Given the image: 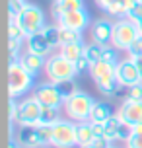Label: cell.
I'll list each match as a JSON object with an SVG mask.
<instances>
[{
    "instance_id": "cell-1",
    "label": "cell",
    "mask_w": 142,
    "mask_h": 148,
    "mask_svg": "<svg viewBox=\"0 0 142 148\" xmlns=\"http://www.w3.org/2000/svg\"><path fill=\"white\" fill-rule=\"evenodd\" d=\"M35 88V76L20 64V60H8V94L10 97L25 96Z\"/></svg>"
},
{
    "instance_id": "cell-2",
    "label": "cell",
    "mask_w": 142,
    "mask_h": 148,
    "mask_svg": "<svg viewBox=\"0 0 142 148\" xmlns=\"http://www.w3.org/2000/svg\"><path fill=\"white\" fill-rule=\"evenodd\" d=\"M96 105V99L86 94L82 90L74 92L70 97L64 99V105H62V111L68 119H72L74 123H82V121H90L91 109Z\"/></svg>"
},
{
    "instance_id": "cell-3",
    "label": "cell",
    "mask_w": 142,
    "mask_h": 148,
    "mask_svg": "<svg viewBox=\"0 0 142 148\" xmlns=\"http://www.w3.org/2000/svg\"><path fill=\"white\" fill-rule=\"evenodd\" d=\"M90 76H91V80H94L97 92L101 96L113 97L115 90L119 86L117 74H115V64H109L105 60H99V62H96V64L90 66Z\"/></svg>"
},
{
    "instance_id": "cell-4",
    "label": "cell",
    "mask_w": 142,
    "mask_h": 148,
    "mask_svg": "<svg viewBox=\"0 0 142 148\" xmlns=\"http://www.w3.org/2000/svg\"><path fill=\"white\" fill-rule=\"evenodd\" d=\"M45 74H47V80L53 82V84H60V82H66V80H74L76 76H80L76 64L72 62V60L64 59L60 53L51 55V57L47 59Z\"/></svg>"
},
{
    "instance_id": "cell-5",
    "label": "cell",
    "mask_w": 142,
    "mask_h": 148,
    "mask_svg": "<svg viewBox=\"0 0 142 148\" xmlns=\"http://www.w3.org/2000/svg\"><path fill=\"white\" fill-rule=\"evenodd\" d=\"M140 37V31H138V25L134 22H130L128 18H119L115 22V27H113V39L111 45L117 47L119 51L127 53L130 49V45L134 43L136 39Z\"/></svg>"
},
{
    "instance_id": "cell-6",
    "label": "cell",
    "mask_w": 142,
    "mask_h": 148,
    "mask_svg": "<svg viewBox=\"0 0 142 148\" xmlns=\"http://www.w3.org/2000/svg\"><path fill=\"white\" fill-rule=\"evenodd\" d=\"M16 22L20 23V27L23 29L25 37L29 35H35V33H41L43 27L47 25L45 22V12L37 6V4H25V8L22 10V14L18 16Z\"/></svg>"
},
{
    "instance_id": "cell-7",
    "label": "cell",
    "mask_w": 142,
    "mask_h": 148,
    "mask_svg": "<svg viewBox=\"0 0 142 148\" xmlns=\"http://www.w3.org/2000/svg\"><path fill=\"white\" fill-rule=\"evenodd\" d=\"M53 148H74L76 144V123L72 119H60L53 125Z\"/></svg>"
},
{
    "instance_id": "cell-8",
    "label": "cell",
    "mask_w": 142,
    "mask_h": 148,
    "mask_svg": "<svg viewBox=\"0 0 142 148\" xmlns=\"http://www.w3.org/2000/svg\"><path fill=\"white\" fill-rule=\"evenodd\" d=\"M41 111H43V105L37 101V97L27 96L20 101V111H18V121L16 125L18 127H37L39 119H41Z\"/></svg>"
},
{
    "instance_id": "cell-9",
    "label": "cell",
    "mask_w": 142,
    "mask_h": 148,
    "mask_svg": "<svg viewBox=\"0 0 142 148\" xmlns=\"http://www.w3.org/2000/svg\"><path fill=\"white\" fill-rule=\"evenodd\" d=\"M33 96L37 97V101L43 107H62L64 105V97L60 94V90L57 84H53V82L45 80L37 84L35 88H33Z\"/></svg>"
},
{
    "instance_id": "cell-10",
    "label": "cell",
    "mask_w": 142,
    "mask_h": 148,
    "mask_svg": "<svg viewBox=\"0 0 142 148\" xmlns=\"http://www.w3.org/2000/svg\"><path fill=\"white\" fill-rule=\"evenodd\" d=\"M115 74L121 86H132L140 82V68L130 57H121V60L115 64Z\"/></svg>"
},
{
    "instance_id": "cell-11",
    "label": "cell",
    "mask_w": 142,
    "mask_h": 148,
    "mask_svg": "<svg viewBox=\"0 0 142 148\" xmlns=\"http://www.w3.org/2000/svg\"><path fill=\"white\" fill-rule=\"evenodd\" d=\"M55 23H59L60 27H68V29L84 31L91 23V16H90V12H88L86 8H82V10H74V12L64 14L60 20H57Z\"/></svg>"
},
{
    "instance_id": "cell-12",
    "label": "cell",
    "mask_w": 142,
    "mask_h": 148,
    "mask_svg": "<svg viewBox=\"0 0 142 148\" xmlns=\"http://www.w3.org/2000/svg\"><path fill=\"white\" fill-rule=\"evenodd\" d=\"M117 115L121 117L123 123H127L130 127L140 125L142 123V101H136V99H125V101H121Z\"/></svg>"
},
{
    "instance_id": "cell-13",
    "label": "cell",
    "mask_w": 142,
    "mask_h": 148,
    "mask_svg": "<svg viewBox=\"0 0 142 148\" xmlns=\"http://www.w3.org/2000/svg\"><path fill=\"white\" fill-rule=\"evenodd\" d=\"M113 27H115V22L107 20V18L96 20L91 25V41L99 45H109L113 39Z\"/></svg>"
},
{
    "instance_id": "cell-14",
    "label": "cell",
    "mask_w": 142,
    "mask_h": 148,
    "mask_svg": "<svg viewBox=\"0 0 142 148\" xmlns=\"http://www.w3.org/2000/svg\"><path fill=\"white\" fill-rule=\"evenodd\" d=\"M25 51H29V53H35V55H41V57H51L53 55V49L51 45H49V41H47L45 37H43V33H35V35H29V37H25Z\"/></svg>"
},
{
    "instance_id": "cell-15",
    "label": "cell",
    "mask_w": 142,
    "mask_h": 148,
    "mask_svg": "<svg viewBox=\"0 0 142 148\" xmlns=\"http://www.w3.org/2000/svg\"><path fill=\"white\" fill-rule=\"evenodd\" d=\"M18 60H20V64H22L25 70H29L33 76L45 72L47 57H41V55H35V53H29V51H23Z\"/></svg>"
},
{
    "instance_id": "cell-16",
    "label": "cell",
    "mask_w": 142,
    "mask_h": 148,
    "mask_svg": "<svg viewBox=\"0 0 142 148\" xmlns=\"http://www.w3.org/2000/svg\"><path fill=\"white\" fill-rule=\"evenodd\" d=\"M82 8H84V0H57V2L51 4V16L57 22L64 14L74 12V10H82Z\"/></svg>"
},
{
    "instance_id": "cell-17",
    "label": "cell",
    "mask_w": 142,
    "mask_h": 148,
    "mask_svg": "<svg viewBox=\"0 0 142 148\" xmlns=\"http://www.w3.org/2000/svg\"><path fill=\"white\" fill-rule=\"evenodd\" d=\"M18 142L22 144V148H41V142L37 136V127H20Z\"/></svg>"
},
{
    "instance_id": "cell-18",
    "label": "cell",
    "mask_w": 142,
    "mask_h": 148,
    "mask_svg": "<svg viewBox=\"0 0 142 148\" xmlns=\"http://www.w3.org/2000/svg\"><path fill=\"white\" fill-rule=\"evenodd\" d=\"M96 140V133H94V125L91 121H82L76 123V144L78 146H86Z\"/></svg>"
},
{
    "instance_id": "cell-19",
    "label": "cell",
    "mask_w": 142,
    "mask_h": 148,
    "mask_svg": "<svg viewBox=\"0 0 142 148\" xmlns=\"http://www.w3.org/2000/svg\"><path fill=\"white\" fill-rule=\"evenodd\" d=\"M111 115H115L111 105L105 103V101H96L94 109H91V115H90V121L91 123H105Z\"/></svg>"
},
{
    "instance_id": "cell-20",
    "label": "cell",
    "mask_w": 142,
    "mask_h": 148,
    "mask_svg": "<svg viewBox=\"0 0 142 148\" xmlns=\"http://www.w3.org/2000/svg\"><path fill=\"white\" fill-rule=\"evenodd\" d=\"M84 47H86V43H84V41H78V43H68V45H62V47H59V49H60L59 53L64 57V59L76 62V60H78V59L84 55Z\"/></svg>"
},
{
    "instance_id": "cell-21",
    "label": "cell",
    "mask_w": 142,
    "mask_h": 148,
    "mask_svg": "<svg viewBox=\"0 0 142 148\" xmlns=\"http://www.w3.org/2000/svg\"><path fill=\"white\" fill-rule=\"evenodd\" d=\"M121 123H123V121H121V117L119 115H117V113H115V115H111V117L107 119V121H105L103 123V134L105 136H107V138H109V140L111 142H117L119 140V129H121Z\"/></svg>"
},
{
    "instance_id": "cell-22",
    "label": "cell",
    "mask_w": 142,
    "mask_h": 148,
    "mask_svg": "<svg viewBox=\"0 0 142 148\" xmlns=\"http://www.w3.org/2000/svg\"><path fill=\"white\" fill-rule=\"evenodd\" d=\"M97 6L103 10L107 16H115V18H125L123 14V4L121 0H96Z\"/></svg>"
},
{
    "instance_id": "cell-23",
    "label": "cell",
    "mask_w": 142,
    "mask_h": 148,
    "mask_svg": "<svg viewBox=\"0 0 142 148\" xmlns=\"http://www.w3.org/2000/svg\"><path fill=\"white\" fill-rule=\"evenodd\" d=\"M41 33H43V37L49 41V45H51L53 49L60 47V25L59 23H47Z\"/></svg>"
},
{
    "instance_id": "cell-24",
    "label": "cell",
    "mask_w": 142,
    "mask_h": 148,
    "mask_svg": "<svg viewBox=\"0 0 142 148\" xmlns=\"http://www.w3.org/2000/svg\"><path fill=\"white\" fill-rule=\"evenodd\" d=\"M84 57L90 60V64L99 62V60H101V57H103V45L96 43V41L86 43V47H84Z\"/></svg>"
},
{
    "instance_id": "cell-25",
    "label": "cell",
    "mask_w": 142,
    "mask_h": 148,
    "mask_svg": "<svg viewBox=\"0 0 142 148\" xmlns=\"http://www.w3.org/2000/svg\"><path fill=\"white\" fill-rule=\"evenodd\" d=\"M60 109L62 107H43L41 111V119H39V125H49L53 127L57 121H60Z\"/></svg>"
},
{
    "instance_id": "cell-26",
    "label": "cell",
    "mask_w": 142,
    "mask_h": 148,
    "mask_svg": "<svg viewBox=\"0 0 142 148\" xmlns=\"http://www.w3.org/2000/svg\"><path fill=\"white\" fill-rule=\"evenodd\" d=\"M78 41H84L82 39V31L60 27V47H62V45H68V43H78Z\"/></svg>"
},
{
    "instance_id": "cell-27",
    "label": "cell",
    "mask_w": 142,
    "mask_h": 148,
    "mask_svg": "<svg viewBox=\"0 0 142 148\" xmlns=\"http://www.w3.org/2000/svg\"><path fill=\"white\" fill-rule=\"evenodd\" d=\"M37 136H39V142H41V148L43 146H51V142H53V127L37 125Z\"/></svg>"
},
{
    "instance_id": "cell-28",
    "label": "cell",
    "mask_w": 142,
    "mask_h": 148,
    "mask_svg": "<svg viewBox=\"0 0 142 148\" xmlns=\"http://www.w3.org/2000/svg\"><path fill=\"white\" fill-rule=\"evenodd\" d=\"M101 60L109 62V64H117V62L121 60L119 49H117V47H113L111 43H109V45H103V57H101Z\"/></svg>"
},
{
    "instance_id": "cell-29",
    "label": "cell",
    "mask_w": 142,
    "mask_h": 148,
    "mask_svg": "<svg viewBox=\"0 0 142 148\" xmlns=\"http://www.w3.org/2000/svg\"><path fill=\"white\" fill-rule=\"evenodd\" d=\"M22 45H25V41L22 39H8V55H10V60H18L20 55H22Z\"/></svg>"
},
{
    "instance_id": "cell-30",
    "label": "cell",
    "mask_w": 142,
    "mask_h": 148,
    "mask_svg": "<svg viewBox=\"0 0 142 148\" xmlns=\"http://www.w3.org/2000/svg\"><path fill=\"white\" fill-rule=\"evenodd\" d=\"M25 4H27L25 0H8V18L10 20H18V16L22 14Z\"/></svg>"
},
{
    "instance_id": "cell-31",
    "label": "cell",
    "mask_w": 142,
    "mask_h": 148,
    "mask_svg": "<svg viewBox=\"0 0 142 148\" xmlns=\"http://www.w3.org/2000/svg\"><path fill=\"white\" fill-rule=\"evenodd\" d=\"M8 39H22V41H25V33H23V29L20 27V23L16 20L8 22Z\"/></svg>"
},
{
    "instance_id": "cell-32",
    "label": "cell",
    "mask_w": 142,
    "mask_h": 148,
    "mask_svg": "<svg viewBox=\"0 0 142 148\" xmlns=\"http://www.w3.org/2000/svg\"><path fill=\"white\" fill-rule=\"evenodd\" d=\"M60 90V94H62V97L66 99V97H70L74 92H78V88H76L74 80H66V82H60V84H57Z\"/></svg>"
},
{
    "instance_id": "cell-33",
    "label": "cell",
    "mask_w": 142,
    "mask_h": 148,
    "mask_svg": "<svg viewBox=\"0 0 142 148\" xmlns=\"http://www.w3.org/2000/svg\"><path fill=\"white\" fill-rule=\"evenodd\" d=\"M127 99H136V101H142V82H136V84H132V86H128Z\"/></svg>"
},
{
    "instance_id": "cell-34",
    "label": "cell",
    "mask_w": 142,
    "mask_h": 148,
    "mask_svg": "<svg viewBox=\"0 0 142 148\" xmlns=\"http://www.w3.org/2000/svg\"><path fill=\"white\" fill-rule=\"evenodd\" d=\"M127 57H130V59H136V57H142V35L136 39L134 43L130 45V49L127 51Z\"/></svg>"
},
{
    "instance_id": "cell-35",
    "label": "cell",
    "mask_w": 142,
    "mask_h": 148,
    "mask_svg": "<svg viewBox=\"0 0 142 148\" xmlns=\"http://www.w3.org/2000/svg\"><path fill=\"white\" fill-rule=\"evenodd\" d=\"M18 111H20V101H16L14 97H10V103H8V113H10V123L18 121Z\"/></svg>"
},
{
    "instance_id": "cell-36",
    "label": "cell",
    "mask_w": 142,
    "mask_h": 148,
    "mask_svg": "<svg viewBox=\"0 0 142 148\" xmlns=\"http://www.w3.org/2000/svg\"><path fill=\"white\" fill-rule=\"evenodd\" d=\"M127 148H142V133H132L130 138L125 142Z\"/></svg>"
},
{
    "instance_id": "cell-37",
    "label": "cell",
    "mask_w": 142,
    "mask_h": 148,
    "mask_svg": "<svg viewBox=\"0 0 142 148\" xmlns=\"http://www.w3.org/2000/svg\"><path fill=\"white\" fill-rule=\"evenodd\" d=\"M127 18L130 20V22H134V23H138L142 20V0H140V4H136L130 12L127 14Z\"/></svg>"
},
{
    "instance_id": "cell-38",
    "label": "cell",
    "mask_w": 142,
    "mask_h": 148,
    "mask_svg": "<svg viewBox=\"0 0 142 148\" xmlns=\"http://www.w3.org/2000/svg\"><path fill=\"white\" fill-rule=\"evenodd\" d=\"M91 144H94L96 148H109V146L113 144V142H111V140H109V138H107V136L103 134V136H96V140L91 142Z\"/></svg>"
},
{
    "instance_id": "cell-39",
    "label": "cell",
    "mask_w": 142,
    "mask_h": 148,
    "mask_svg": "<svg viewBox=\"0 0 142 148\" xmlns=\"http://www.w3.org/2000/svg\"><path fill=\"white\" fill-rule=\"evenodd\" d=\"M74 64H76V68H78V72H82V70H90V66H91V64H90V60L86 59L84 55H82V57H80L78 60H76Z\"/></svg>"
},
{
    "instance_id": "cell-40",
    "label": "cell",
    "mask_w": 142,
    "mask_h": 148,
    "mask_svg": "<svg viewBox=\"0 0 142 148\" xmlns=\"http://www.w3.org/2000/svg\"><path fill=\"white\" fill-rule=\"evenodd\" d=\"M121 4H123V14H125V18H127L128 12H130V10H132L136 4H140V0H123Z\"/></svg>"
},
{
    "instance_id": "cell-41",
    "label": "cell",
    "mask_w": 142,
    "mask_h": 148,
    "mask_svg": "<svg viewBox=\"0 0 142 148\" xmlns=\"http://www.w3.org/2000/svg\"><path fill=\"white\" fill-rule=\"evenodd\" d=\"M8 148H22V144L18 142V138L10 136V140H8Z\"/></svg>"
},
{
    "instance_id": "cell-42",
    "label": "cell",
    "mask_w": 142,
    "mask_h": 148,
    "mask_svg": "<svg viewBox=\"0 0 142 148\" xmlns=\"http://www.w3.org/2000/svg\"><path fill=\"white\" fill-rule=\"evenodd\" d=\"M136 25H138V31H140V35H142V20H140L138 23H136Z\"/></svg>"
},
{
    "instance_id": "cell-43",
    "label": "cell",
    "mask_w": 142,
    "mask_h": 148,
    "mask_svg": "<svg viewBox=\"0 0 142 148\" xmlns=\"http://www.w3.org/2000/svg\"><path fill=\"white\" fill-rule=\"evenodd\" d=\"M78 148H96L94 144H86V146H78Z\"/></svg>"
},
{
    "instance_id": "cell-44",
    "label": "cell",
    "mask_w": 142,
    "mask_h": 148,
    "mask_svg": "<svg viewBox=\"0 0 142 148\" xmlns=\"http://www.w3.org/2000/svg\"><path fill=\"white\" fill-rule=\"evenodd\" d=\"M109 148H119V146H115V144H111V146H109Z\"/></svg>"
},
{
    "instance_id": "cell-45",
    "label": "cell",
    "mask_w": 142,
    "mask_h": 148,
    "mask_svg": "<svg viewBox=\"0 0 142 148\" xmlns=\"http://www.w3.org/2000/svg\"><path fill=\"white\" fill-rule=\"evenodd\" d=\"M43 148H49V146H43Z\"/></svg>"
},
{
    "instance_id": "cell-46",
    "label": "cell",
    "mask_w": 142,
    "mask_h": 148,
    "mask_svg": "<svg viewBox=\"0 0 142 148\" xmlns=\"http://www.w3.org/2000/svg\"><path fill=\"white\" fill-rule=\"evenodd\" d=\"M53 2H57V0H53Z\"/></svg>"
},
{
    "instance_id": "cell-47",
    "label": "cell",
    "mask_w": 142,
    "mask_h": 148,
    "mask_svg": "<svg viewBox=\"0 0 142 148\" xmlns=\"http://www.w3.org/2000/svg\"><path fill=\"white\" fill-rule=\"evenodd\" d=\"M125 148H127V146H125Z\"/></svg>"
}]
</instances>
